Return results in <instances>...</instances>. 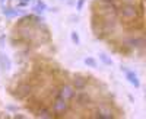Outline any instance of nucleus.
Wrapping results in <instances>:
<instances>
[{
    "label": "nucleus",
    "mask_w": 146,
    "mask_h": 119,
    "mask_svg": "<svg viewBox=\"0 0 146 119\" xmlns=\"http://www.w3.org/2000/svg\"><path fill=\"white\" fill-rule=\"evenodd\" d=\"M0 2H2V5H3V3H5V0H0Z\"/></svg>",
    "instance_id": "nucleus-20"
},
{
    "label": "nucleus",
    "mask_w": 146,
    "mask_h": 119,
    "mask_svg": "<svg viewBox=\"0 0 146 119\" xmlns=\"http://www.w3.org/2000/svg\"><path fill=\"white\" fill-rule=\"evenodd\" d=\"M121 3H127V5H135V0H120Z\"/></svg>",
    "instance_id": "nucleus-17"
},
{
    "label": "nucleus",
    "mask_w": 146,
    "mask_h": 119,
    "mask_svg": "<svg viewBox=\"0 0 146 119\" xmlns=\"http://www.w3.org/2000/svg\"><path fill=\"white\" fill-rule=\"evenodd\" d=\"M121 70H123L124 73H126V77H127V80H129V81L131 83L133 86H135V87H139V86H140V83H139V78H137V76H136L135 73H133V71L127 70L126 67H123Z\"/></svg>",
    "instance_id": "nucleus-8"
},
{
    "label": "nucleus",
    "mask_w": 146,
    "mask_h": 119,
    "mask_svg": "<svg viewBox=\"0 0 146 119\" xmlns=\"http://www.w3.org/2000/svg\"><path fill=\"white\" fill-rule=\"evenodd\" d=\"M113 116H114L113 112L108 108H105V106H101V108H98L95 112V118H100V119H111Z\"/></svg>",
    "instance_id": "nucleus-7"
},
{
    "label": "nucleus",
    "mask_w": 146,
    "mask_h": 119,
    "mask_svg": "<svg viewBox=\"0 0 146 119\" xmlns=\"http://www.w3.org/2000/svg\"><path fill=\"white\" fill-rule=\"evenodd\" d=\"M38 118H45V119H48V118H53L54 115H53V112L48 109V108H45V106H41V108H38L35 112H34Z\"/></svg>",
    "instance_id": "nucleus-9"
},
{
    "label": "nucleus",
    "mask_w": 146,
    "mask_h": 119,
    "mask_svg": "<svg viewBox=\"0 0 146 119\" xmlns=\"http://www.w3.org/2000/svg\"><path fill=\"white\" fill-rule=\"evenodd\" d=\"M45 9H47V5L44 2H38V3H36V6L34 7V10L36 12V13H42Z\"/></svg>",
    "instance_id": "nucleus-12"
},
{
    "label": "nucleus",
    "mask_w": 146,
    "mask_h": 119,
    "mask_svg": "<svg viewBox=\"0 0 146 119\" xmlns=\"http://www.w3.org/2000/svg\"><path fill=\"white\" fill-rule=\"evenodd\" d=\"M75 90H83L85 87L88 86V80L82 77V76H76V77H73L72 78V84H70Z\"/></svg>",
    "instance_id": "nucleus-5"
},
{
    "label": "nucleus",
    "mask_w": 146,
    "mask_h": 119,
    "mask_svg": "<svg viewBox=\"0 0 146 119\" xmlns=\"http://www.w3.org/2000/svg\"><path fill=\"white\" fill-rule=\"evenodd\" d=\"M100 60H101V61H102L105 65H113V60L110 58L107 54H104V52H101V54H100Z\"/></svg>",
    "instance_id": "nucleus-11"
},
{
    "label": "nucleus",
    "mask_w": 146,
    "mask_h": 119,
    "mask_svg": "<svg viewBox=\"0 0 146 119\" xmlns=\"http://www.w3.org/2000/svg\"><path fill=\"white\" fill-rule=\"evenodd\" d=\"M73 94H75V89H73L70 84H66V83H64V84L60 87L58 90H56L54 99H63V100L69 102V100H72Z\"/></svg>",
    "instance_id": "nucleus-2"
},
{
    "label": "nucleus",
    "mask_w": 146,
    "mask_h": 119,
    "mask_svg": "<svg viewBox=\"0 0 146 119\" xmlns=\"http://www.w3.org/2000/svg\"><path fill=\"white\" fill-rule=\"evenodd\" d=\"M32 93V86L31 84H27V83H21V84L16 87V97L18 99H23V97H27L29 96V94Z\"/></svg>",
    "instance_id": "nucleus-3"
},
{
    "label": "nucleus",
    "mask_w": 146,
    "mask_h": 119,
    "mask_svg": "<svg viewBox=\"0 0 146 119\" xmlns=\"http://www.w3.org/2000/svg\"><path fill=\"white\" fill-rule=\"evenodd\" d=\"M98 2H101V3H111V5H114L115 7H118V6L121 5L120 0H98Z\"/></svg>",
    "instance_id": "nucleus-13"
},
{
    "label": "nucleus",
    "mask_w": 146,
    "mask_h": 119,
    "mask_svg": "<svg viewBox=\"0 0 146 119\" xmlns=\"http://www.w3.org/2000/svg\"><path fill=\"white\" fill-rule=\"evenodd\" d=\"M22 2H27V3H28V2H29V0H22Z\"/></svg>",
    "instance_id": "nucleus-19"
},
{
    "label": "nucleus",
    "mask_w": 146,
    "mask_h": 119,
    "mask_svg": "<svg viewBox=\"0 0 146 119\" xmlns=\"http://www.w3.org/2000/svg\"><path fill=\"white\" fill-rule=\"evenodd\" d=\"M3 15L6 18H16L21 15H25L23 10H18V9H3Z\"/></svg>",
    "instance_id": "nucleus-10"
},
{
    "label": "nucleus",
    "mask_w": 146,
    "mask_h": 119,
    "mask_svg": "<svg viewBox=\"0 0 146 119\" xmlns=\"http://www.w3.org/2000/svg\"><path fill=\"white\" fill-rule=\"evenodd\" d=\"M72 41L75 42V44H79V37H78L76 32H72Z\"/></svg>",
    "instance_id": "nucleus-16"
},
{
    "label": "nucleus",
    "mask_w": 146,
    "mask_h": 119,
    "mask_svg": "<svg viewBox=\"0 0 146 119\" xmlns=\"http://www.w3.org/2000/svg\"><path fill=\"white\" fill-rule=\"evenodd\" d=\"M73 100H75V103L80 105V106H85V105H88L91 102V97H89V94L86 92H79L76 94H73Z\"/></svg>",
    "instance_id": "nucleus-6"
},
{
    "label": "nucleus",
    "mask_w": 146,
    "mask_h": 119,
    "mask_svg": "<svg viewBox=\"0 0 146 119\" xmlns=\"http://www.w3.org/2000/svg\"><path fill=\"white\" fill-rule=\"evenodd\" d=\"M69 109V103L63 99H56L53 102V112L60 115V113H64L66 110Z\"/></svg>",
    "instance_id": "nucleus-4"
},
{
    "label": "nucleus",
    "mask_w": 146,
    "mask_h": 119,
    "mask_svg": "<svg viewBox=\"0 0 146 119\" xmlns=\"http://www.w3.org/2000/svg\"><path fill=\"white\" fill-rule=\"evenodd\" d=\"M85 64H86V65H89V67H96V61H95L94 58H91V57L85 58Z\"/></svg>",
    "instance_id": "nucleus-14"
},
{
    "label": "nucleus",
    "mask_w": 146,
    "mask_h": 119,
    "mask_svg": "<svg viewBox=\"0 0 146 119\" xmlns=\"http://www.w3.org/2000/svg\"><path fill=\"white\" fill-rule=\"evenodd\" d=\"M5 41H6V37L2 35L0 37V52H3V48H5Z\"/></svg>",
    "instance_id": "nucleus-15"
},
{
    "label": "nucleus",
    "mask_w": 146,
    "mask_h": 119,
    "mask_svg": "<svg viewBox=\"0 0 146 119\" xmlns=\"http://www.w3.org/2000/svg\"><path fill=\"white\" fill-rule=\"evenodd\" d=\"M137 15V10L135 5H127V3H121L117 7V18L123 19V20H131L135 19Z\"/></svg>",
    "instance_id": "nucleus-1"
},
{
    "label": "nucleus",
    "mask_w": 146,
    "mask_h": 119,
    "mask_svg": "<svg viewBox=\"0 0 146 119\" xmlns=\"http://www.w3.org/2000/svg\"><path fill=\"white\" fill-rule=\"evenodd\" d=\"M83 3H85V0H79V2H78V10H80V9H82Z\"/></svg>",
    "instance_id": "nucleus-18"
}]
</instances>
